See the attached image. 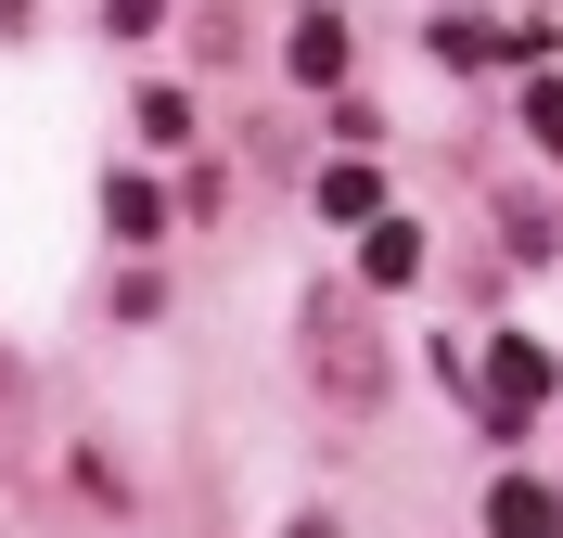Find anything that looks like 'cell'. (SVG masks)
<instances>
[{
    "label": "cell",
    "instance_id": "30bf717a",
    "mask_svg": "<svg viewBox=\"0 0 563 538\" xmlns=\"http://www.w3.org/2000/svg\"><path fill=\"white\" fill-rule=\"evenodd\" d=\"M526 129H538L551 154H563V77H526Z\"/></svg>",
    "mask_w": 563,
    "mask_h": 538
},
{
    "label": "cell",
    "instance_id": "ba28073f",
    "mask_svg": "<svg viewBox=\"0 0 563 538\" xmlns=\"http://www.w3.org/2000/svg\"><path fill=\"white\" fill-rule=\"evenodd\" d=\"M103 218H115V244H154V231H167V193H154V179H115Z\"/></svg>",
    "mask_w": 563,
    "mask_h": 538
},
{
    "label": "cell",
    "instance_id": "9c48e42d",
    "mask_svg": "<svg viewBox=\"0 0 563 538\" xmlns=\"http://www.w3.org/2000/svg\"><path fill=\"white\" fill-rule=\"evenodd\" d=\"M141 142H192V103L179 90H141Z\"/></svg>",
    "mask_w": 563,
    "mask_h": 538
},
{
    "label": "cell",
    "instance_id": "8992f818",
    "mask_svg": "<svg viewBox=\"0 0 563 538\" xmlns=\"http://www.w3.org/2000/svg\"><path fill=\"white\" fill-rule=\"evenodd\" d=\"M320 218H385V179H372V154H333V167H320Z\"/></svg>",
    "mask_w": 563,
    "mask_h": 538
},
{
    "label": "cell",
    "instance_id": "52a82bcc",
    "mask_svg": "<svg viewBox=\"0 0 563 538\" xmlns=\"http://www.w3.org/2000/svg\"><path fill=\"white\" fill-rule=\"evenodd\" d=\"M422 270V231L410 218H372V244H358V283H410Z\"/></svg>",
    "mask_w": 563,
    "mask_h": 538
},
{
    "label": "cell",
    "instance_id": "277c9868",
    "mask_svg": "<svg viewBox=\"0 0 563 538\" xmlns=\"http://www.w3.org/2000/svg\"><path fill=\"white\" fill-rule=\"evenodd\" d=\"M346 52H358L346 13H295V39H282V65L308 77V90H346Z\"/></svg>",
    "mask_w": 563,
    "mask_h": 538
},
{
    "label": "cell",
    "instance_id": "3957f363",
    "mask_svg": "<svg viewBox=\"0 0 563 538\" xmlns=\"http://www.w3.org/2000/svg\"><path fill=\"white\" fill-rule=\"evenodd\" d=\"M526 52H551V26H487V13H449V26H435V65H526Z\"/></svg>",
    "mask_w": 563,
    "mask_h": 538
},
{
    "label": "cell",
    "instance_id": "8fae6325",
    "mask_svg": "<svg viewBox=\"0 0 563 538\" xmlns=\"http://www.w3.org/2000/svg\"><path fill=\"white\" fill-rule=\"evenodd\" d=\"M103 13H115V39H154V26H167V0H103Z\"/></svg>",
    "mask_w": 563,
    "mask_h": 538
},
{
    "label": "cell",
    "instance_id": "6da1fadb",
    "mask_svg": "<svg viewBox=\"0 0 563 538\" xmlns=\"http://www.w3.org/2000/svg\"><path fill=\"white\" fill-rule=\"evenodd\" d=\"M308 372H320L333 410H372V397H385V333H358V295L346 283L308 295Z\"/></svg>",
    "mask_w": 563,
    "mask_h": 538
},
{
    "label": "cell",
    "instance_id": "7a4b0ae2",
    "mask_svg": "<svg viewBox=\"0 0 563 538\" xmlns=\"http://www.w3.org/2000/svg\"><path fill=\"white\" fill-rule=\"evenodd\" d=\"M474 372H487V424H499V436H512V424L538 410V397L563 385V359H551V347H526V333H499V347H474Z\"/></svg>",
    "mask_w": 563,
    "mask_h": 538
},
{
    "label": "cell",
    "instance_id": "5b68a950",
    "mask_svg": "<svg viewBox=\"0 0 563 538\" xmlns=\"http://www.w3.org/2000/svg\"><path fill=\"white\" fill-rule=\"evenodd\" d=\"M487 538H563V501L538 487V474H499L487 487Z\"/></svg>",
    "mask_w": 563,
    "mask_h": 538
}]
</instances>
